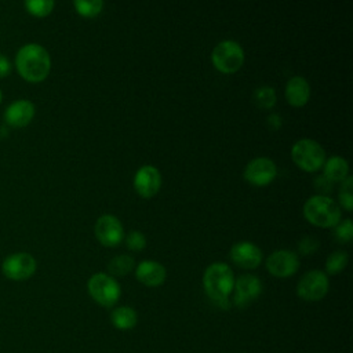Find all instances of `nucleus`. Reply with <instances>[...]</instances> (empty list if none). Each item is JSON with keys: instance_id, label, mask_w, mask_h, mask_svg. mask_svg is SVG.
I'll return each instance as SVG.
<instances>
[{"instance_id": "obj_16", "label": "nucleus", "mask_w": 353, "mask_h": 353, "mask_svg": "<svg viewBox=\"0 0 353 353\" xmlns=\"http://www.w3.org/2000/svg\"><path fill=\"white\" fill-rule=\"evenodd\" d=\"M135 276L142 284L148 287H157L164 283L167 272L160 262L146 259L138 263L135 269Z\"/></svg>"}, {"instance_id": "obj_2", "label": "nucleus", "mask_w": 353, "mask_h": 353, "mask_svg": "<svg viewBox=\"0 0 353 353\" xmlns=\"http://www.w3.org/2000/svg\"><path fill=\"white\" fill-rule=\"evenodd\" d=\"M205 294L221 307L229 306V296L234 287V274L229 265L223 262L211 263L203 274Z\"/></svg>"}, {"instance_id": "obj_3", "label": "nucleus", "mask_w": 353, "mask_h": 353, "mask_svg": "<svg viewBox=\"0 0 353 353\" xmlns=\"http://www.w3.org/2000/svg\"><path fill=\"white\" fill-rule=\"evenodd\" d=\"M303 215L310 223L321 228L335 226L341 221L339 205L323 194H314L305 201Z\"/></svg>"}, {"instance_id": "obj_13", "label": "nucleus", "mask_w": 353, "mask_h": 353, "mask_svg": "<svg viewBox=\"0 0 353 353\" xmlns=\"http://www.w3.org/2000/svg\"><path fill=\"white\" fill-rule=\"evenodd\" d=\"M230 258L241 268L254 269L262 261V251L251 241H237L230 248Z\"/></svg>"}, {"instance_id": "obj_17", "label": "nucleus", "mask_w": 353, "mask_h": 353, "mask_svg": "<svg viewBox=\"0 0 353 353\" xmlns=\"http://www.w3.org/2000/svg\"><path fill=\"white\" fill-rule=\"evenodd\" d=\"M310 97V85L302 76L291 77L285 84V98L294 106H302Z\"/></svg>"}, {"instance_id": "obj_15", "label": "nucleus", "mask_w": 353, "mask_h": 353, "mask_svg": "<svg viewBox=\"0 0 353 353\" xmlns=\"http://www.w3.org/2000/svg\"><path fill=\"white\" fill-rule=\"evenodd\" d=\"M161 185V176L156 167L142 165L134 176V188L143 197H150L157 193Z\"/></svg>"}, {"instance_id": "obj_21", "label": "nucleus", "mask_w": 353, "mask_h": 353, "mask_svg": "<svg viewBox=\"0 0 353 353\" xmlns=\"http://www.w3.org/2000/svg\"><path fill=\"white\" fill-rule=\"evenodd\" d=\"M254 102L262 109H270L276 103V91L270 85H261L254 91Z\"/></svg>"}, {"instance_id": "obj_4", "label": "nucleus", "mask_w": 353, "mask_h": 353, "mask_svg": "<svg viewBox=\"0 0 353 353\" xmlns=\"http://www.w3.org/2000/svg\"><path fill=\"white\" fill-rule=\"evenodd\" d=\"M291 156L295 164L306 171L319 170L325 160V152L321 145L310 138L296 141L291 149Z\"/></svg>"}, {"instance_id": "obj_11", "label": "nucleus", "mask_w": 353, "mask_h": 353, "mask_svg": "<svg viewBox=\"0 0 353 353\" xmlns=\"http://www.w3.org/2000/svg\"><path fill=\"white\" fill-rule=\"evenodd\" d=\"M277 174L276 164L269 157H255L245 165L244 178L256 186L268 185Z\"/></svg>"}, {"instance_id": "obj_9", "label": "nucleus", "mask_w": 353, "mask_h": 353, "mask_svg": "<svg viewBox=\"0 0 353 353\" xmlns=\"http://www.w3.org/2000/svg\"><path fill=\"white\" fill-rule=\"evenodd\" d=\"M262 292L261 280L254 274H241L234 280L233 303L237 307H245Z\"/></svg>"}, {"instance_id": "obj_1", "label": "nucleus", "mask_w": 353, "mask_h": 353, "mask_svg": "<svg viewBox=\"0 0 353 353\" xmlns=\"http://www.w3.org/2000/svg\"><path fill=\"white\" fill-rule=\"evenodd\" d=\"M15 66L23 80L39 83L48 76L51 58L43 46L37 43H28L17 51Z\"/></svg>"}, {"instance_id": "obj_8", "label": "nucleus", "mask_w": 353, "mask_h": 353, "mask_svg": "<svg viewBox=\"0 0 353 353\" xmlns=\"http://www.w3.org/2000/svg\"><path fill=\"white\" fill-rule=\"evenodd\" d=\"M36 259L29 252H15L8 255L1 263L3 274L15 281L28 280L36 272Z\"/></svg>"}, {"instance_id": "obj_29", "label": "nucleus", "mask_w": 353, "mask_h": 353, "mask_svg": "<svg viewBox=\"0 0 353 353\" xmlns=\"http://www.w3.org/2000/svg\"><path fill=\"white\" fill-rule=\"evenodd\" d=\"M11 72V62L3 54H0V79L8 76Z\"/></svg>"}, {"instance_id": "obj_25", "label": "nucleus", "mask_w": 353, "mask_h": 353, "mask_svg": "<svg viewBox=\"0 0 353 353\" xmlns=\"http://www.w3.org/2000/svg\"><path fill=\"white\" fill-rule=\"evenodd\" d=\"M352 176H346L342 181V186L339 190V201L345 207V210L352 211L353 208V193H352Z\"/></svg>"}, {"instance_id": "obj_28", "label": "nucleus", "mask_w": 353, "mask_h": 353, "mask_svg": "<svg viewBox=\"0 0 353 353\" xmlns=\"http://www.w3.org/2000/svg\"><path fill=\"white\" fill-rule=\"evenodd\" d=\"M298 248L305 255L313 254L319 248V240L313 236H305L303 239H301V241L298 244Z\"/></svg>"}, {"instance_id": "obj_31", "label": "nucleus", "mask_w": 353, "mask_h": 353, "mask_svg": "<svg viewBox=\"0 0 353 353\" xmlns=\"http://www.w3.org/2000/svg\"><path fill=\"white\" fill-rule=\"evenodd\" d=\"M1 98H3V92H1V90H0V103H1Z\"/></svg>"}, {"instance_id": "obj_5", "label": "nucleus", "mask_w": 353, "mask_h": 353, "mask_svg": "<svg viewBox=\"0 0 353 353\" xmlns=\"http://www.w3.org/2000/svg\"><path fill=\"white\" fill-rule=\"evenodd\" d=\"M212 63L223 73H232L240 69L244 62V51L241 46L234 40L219 41L211 54Z\"/></svg>"}, {"instance_id": "obj_23", "label": "nucleus", "mask_w": 353, "mask_h": 353, "mask_svg": "<svg viewBox=\"0 0 353 353\" xmlns=\"http://www.w3.org/2000/svg\"><path fill=\"white\" fill-rule=\"evenodd\" d=\"M347 265V254L345 251H335L328 255L325 261V270L330 274L339 273Z\"/></svg>"}, {"instance_id": "obj_24", "label": "nucleus", "mask_w": 353, "mask_h": 353, "mask_svg": "<svg viewBox=\"0 0 353 353\" xmlns=\"http://www.w3.org/2000/svg\"><path fill=\"white\" fill-rule=\"evenodd\" d=\"M25 8L29 14L34 17H46L48 15L54 8L52 0H26Z\"/></svg>"}, {"instance_id": "obj_26", "label": "nucleus", "mask_w": 353, "mask_h": 353, "mask_svg": "<svg viewBox=\"0 0 353 353\" xmlns=\"http://www.w3.org/2000/svg\"><path fill=\"white\" fill-rule=\"evenodd\" d=\"M334 233H335L338 240L350 241L352 237H353V223H352V221L347 218V219H343L342 222H338Z\"/></svg>"}, {"instance_id": "obj_6", "label": "nucleus", "mask_w": 353, "mask_h": 353, "mask_svg": "<svg viewBox=\"0 0 353 353\" xmlns=\"http://www.w3.org/2000/svg\"><path fill=\"white\" fill-rule=\"evenodd\" d=\"M87 288L92 299L106 307L113 306L119 301L121 292L119 283L106 273L92 274L87 283Z\"/></svg>"}, {"instance_id": "obj_18", "label": "nucleus", "mask_w": 353, "mask_h": 353, "mask_svg": "<svg viewBox=\"0 0 353 353\" xmlns=\"http://www.w3.org/2000/svg\"><path fill=\"white\" fill-rule=\"evenodd\" d=\"M110 321L117 330H131L137 325L138 316L137 312L130 306H119L113 309L110 314Z\"/></svg>"}, {"instance_id": "obj_27", "label": "nucleus", "mask_w": 353, "mask_h": 353, "mask_svg": "<svg viewBox=\"0 0 353 353\" xmlns=\"http://www.w3.org/2000/svg\"><path fill=\"white\" fill-rule=\"evenodd\" d=\"M125 244L132 251H139L146 245V239L139 230H132L125 237Z\"/></svg>"}, {"instance_id": "obj_7", "label": "nucleus", "mask_w": 353, "mask_h": 353, "mask_svg": "<svg viewBox=\"0 0 353 353\" xmlns=\"http://www.w3.org/2000/svg\"><path fill=\"white\" fill-rule=\"evenodd\" d=\"M328 277L321 270H309L306 272L296 284V294L309 302L320 301L325 296L328 291Z\"/></svg>"}, {"instance_id": "obj_12", "label": "nucleus", "mask_w": 353, "mask_h": 353, "mask_svg": "<svg viewBox=\"0 0 353 353\" xmlns=\"http://www.w3.org/2000/svg\"><path fill=\"white\" fill-rule=\"evenodd\" d=\"M121 222L110 214L101 215L95 223V236L103 245H117L123 239Z\"/></svg>"}, {"instance_id": "obj_10", "label": "nucleus", "mask_w": 353, "mask_h": 353, "mask_svg": "<svg viewBox=\"0 0 353 353\" xmlns=\"http://www.w3.org/2000/svg\"><path fill=\"white\" fill-rule=\"evenodd\" d=\"M266 268L276 277H290L298 270L299 259L291 250H277L266 258Z\"/></svg>"}, {"instance_id": "obj_22", "label": "nucleus", "mask_w": 353, "mask_h": 353, "mask_svg": "<svg viewBox=\"0 0 353 353\" xmlns=\"http://www.w3.org/2000/svg\"><path fill=\"white\" fill-rule=\"evenodd\" d=\"M73 6L76 11L83 17H94L102 11V0H74Z\"/></svg>"}, {"instance_id": "obj_30", "label": "nucleus", "mask_w": 353, "mask_h": 353, "mask_svg": "<svg viewBox=\"0 0 353 353\" xmlns=\"http://www.w3.org/2000/svg\"><path fill=\"white\" fill-rule=\"evenodd\" d=\"M281 123H283V119L279 113H272L269 114L268 117V125L272 128V130H279L281 127Z\"/></svg>"}, {"instance_id": "obj_20", "label": "nucleus", "mask_w": 353, "mask_h": 353, "mask_svg": "<svg viewBox=\"0 0 353 353\" xmlns=\"http://www.w3.org/2000/svg\"><path fill=\"white\" fill-rule=\"evenodd\" d=\"M132 268H134V258L128 254L116 255L108 263V269L113 276H125L132 270Z\"/></svg>"}, {"instance_id": "obj_14", "label": "nucleus", "mask_w": 353, "mask_h": 353, "mask_svg": "<svg viewBox=\"0 0 353 353\" xmlns=\"http://www.w3.org/2000/svg\"><path fill=\"white\" fill-rule=\"evenodd\" d=\"M34 117V105L28 99H17L11 102L6 112L4 120L14 128H22L28 125Z\"/></svg>"}, {"instance_id": "obj_19", "label": "nucleus", "mask_w": 353, "mask_h": 353, "mask_svg": "<svg viewBox=\"0 0 353 353\" xmlns=\"http://www.w3.org/2000/svg\"><path fill=\"white\" fill-rule=\"evenodd\" d=\"M324 178L328 181H343L347 176L349 164L343 157L332 156L324 164Z\"/></svg>"}]
</instances>
